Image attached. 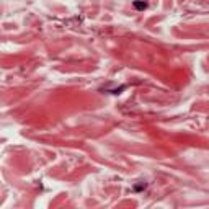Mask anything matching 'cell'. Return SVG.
<instances>
[{
	"label": "cell",
	"instance_id": "cell-1",
	"mask_svg": "<svg viewBox=\"0 0 209 209\" xmlns=\"http://www.w3.org/2000/svg\"><path fill=\"white\" fill-rule=\"evenodd\" d=\"M134 8L136 10H145V8H147V4H145V2H141V0H136Z\"/></svg>",
	"mask_w": 209,
	"mask_h": 209
},
{
	"label": "cell",
	"instance_id": "cell-2",
	"mask_svg": "<svg viewBox=\"0 0 209 209\" xmlns=\"http://www.w3.org/2000/svg\"><path fill=\"white\" fill-rule=\"evenodd\" d=\"M145 181H141L139 185H134V191H142V190H145Z\"/></svg>",
	"mask_w": 209,
	"mask_h": 209
},
{
	"label": "cell",
	"instance_id": "cell-3",
	"mask_svg": "<svg viewBox=\"0 0 209 209\" xmlns=\"http://www.w3.org/2000/svg\"><path fill=\"white\" fill-rule=\"evenodd\" d=\"M126 88V85H123V87H119V88H116V90H113L111 93H114V95H118V93H121V90H124Z\"/></svg>",
	"mask_w": 209,
	"mask_h": 209
}]
</instances>
